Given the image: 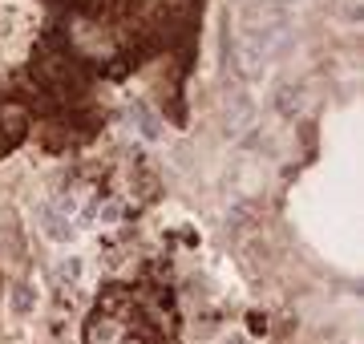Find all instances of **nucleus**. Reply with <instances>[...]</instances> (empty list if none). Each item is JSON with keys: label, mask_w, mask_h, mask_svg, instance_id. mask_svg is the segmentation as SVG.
<instances>
[{"label": "nucleus", "mask_w": 364, "mask_h": 344, "mask_svg": "<svg viewBox=\"0 0 364 344\" xmlns=\"http://www.w3.org/2000/svg\"><path fill=\"white\" fill-rule=\"evenodd\" d=\"M13 300H16V312H28V304H33V291H28V288H16Z\"/></svg>", "instance_id": "nucleus-1"}]
</instances>
